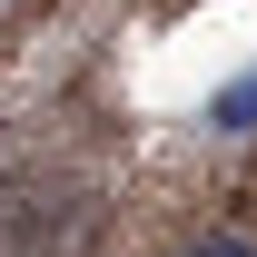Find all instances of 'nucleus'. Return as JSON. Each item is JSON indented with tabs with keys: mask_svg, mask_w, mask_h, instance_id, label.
Listing matches in <instances>:
<instances>
[{
	"mask_svg": "<svg viewBox=\"0 0 257 257\" xmlns=\"http://www.w3.org/2000/svg\"><path fill=\"white\" fill-rule=\"evenodd\" d=\"M188 257H257L247 237H208V247H188Z\"/></svg>",
	"mask_w": 257,
	"mask_h": 257,
	"instance_id": "f257e3e1",
	"label": "nucleus"
}]
</instances>
